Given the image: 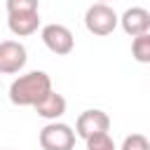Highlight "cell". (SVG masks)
Wrapping results in <instances>:
<instances>
[{
  "mask_svg": "<svg viewBox=\"0 0 150 150\" xmlns=\"http://www.w3.org/2000/svg\"><path fill=\"white\" fill-rule=\"evenodd\" d=\"M0 75H2V73H0Z\"/></svg>",
  "mask_w": 150,
  "mask_h": 150,
  "instance_id": "cell-15",
  "label": "cell"
},
{
  "mask_svg": "<svg viewBox=\"0 0 150 150\" xmlns=\"http://www.w3.org/2000/svg\"><path fill=\"white\" fill-rule=\"evenodd\" d=\"M28 61V52L19 40H2L0 42V73L14 75Z\"/></svg>",
  "mask_w": 150,
  "mask_h": 150,
  "instance_id": "cell-6",
  "label": "cell"
},
{
  "mask_svg": "<svg viewBox=\"0 0 150 150\" xmlns=\"http://www.w3.org/2000/svg\"><path fill=\"white\" fill-rule=\"evenodd\" d=\"M108 129H110V117H108V112H103L98 108H89V110L80 112V117L75 122V134L84 141L96 134H108Z\"/></svg>",
  "mask_w": 150,
  "mask_h": 150,
  "instance_id": "cell-5",
  "label": "cell"
},
{
  "mask_svg": "<svg viewBox=\"0 0 150 150\" xmlns=\"http://www.w3.org/2000/svg\"><path fill=\"white\" fill-rule=\"evenodd\" d=\"M66 105H68V103H66V98L52 89V91H49V94H47V96L35 105V112H38L40 117H45V120L56 122V120L66 112Z\"/></svg>",
  "mask_w": 150,
  "mask_h": 150,
  "instance_id": "cell-9",
  "label": "cell"
},
{
  "mask_svg": "<svg viewBox=\"0 0 150 150\" xmlns=\"http://www.w3.org/2000/svg\"><path fill=\"white\" fill-rule=\"evenodd\" d=\"M75 131L63 122H49L40 129V148L42 150H73L75 148Z\"/></svg>",
  "mask_w": 150,
  "mask_h": 150,
  "instance_id": "cell-3",
  "label": "cell"
},
{
  "mask_svg": "<svg viewBox=\"0 0 150 150\" xmlns=\"http://www.w3.org/2000/svg\"><path fill=\"white\" fill-rule=\"evenodd\" d=\"M84 143H87V150H117L110 134H96V136L87 138Z\"/></svg>",
  "mask_w": 150,
  "mask_h": 150,
  "instance_id": "cell-13",
  "label": "cell"
},
{
  "mask_svg": "<svg viewBox=\"0 0 150 150\" xmlns=\"http://www.w3.org/2000/svg\"><path fill=\"white\" fill-rule=\"evenodd\" d=\"M131 56L138 63H150V33L131 40Z\"/></svg>",
  "mask_w": 150,
  "mask_h": 150,
  "instance_id": "cell-10",
  "label": "cell"
},
{
  "mask_svg": "<svg viewBox=\"0 0 150 150\" xmlns=\"http://www.w3.org/2000/svg\"><path fill=\"white\" fill-rule=\"evenodd\" d=\"M52 91V77L45 70H30L19 75L9 84V101L21 108H35L47 94Z\"/></svg>",
  "mask_w": 150,
  "mask_h": 150,
  "instance_id": "cell-1",
  "label": "cell"
},
{
  "mask_svg": "<svg viewBox=\"0 0 150 150\" xmlns=\"http://www.w3.org/2000/svg\"><path fill=\"white\" fill-rule=\"evenodd\" d=\"M7 14H19V12H38L40 0H5Z\"/></svg>",
  "mask_w": 150,
  "mask_h": 150,
  "instance_id": "cell-11",
  "label": "cell"
},
{
  "mask_svg": "<svg viewBox=\"0 0 150 150\" xmlns=\"http://www.w3.org/2000/svg\"><path fill=\"white\" fill-rule=\"evenodd\" d=\"M7 26L12 35L16 38H28L40 28V12H19V14H7Z\"/></svg>",
  "mask_w": 150,
  "mask_h": 150,
  "instance_id": "cell-8",
  "label": "cell"
},
{
  "mask_svg": "<svg viewBox=\"0 0 150 150\" xmlns=\"http://www.w3.org/2000/svg\"><path fill=\"white\" fill-rule=\"evenodd\" d=\"M96 2H108V0H96Z\"/></svg>",
  "mask_w": 150,
  "mask_h": 150,
  "instance_id": "cell-14",
  "label": "cell"
},
{
  "mask_svg": "<svg viewBox=\"0 0 150 150\" xmlns=\"http://www.w3.org/2000/svg\"><path fill=\"white\" fill-rule=\"evenodd\" d=\"M120 26L131 38L145 35V33H150V12L145 7H129L120 16Z\"/></svg>",
  "mask_w": 150,
  "mask_h": 150,
  "instance_id": "cell-7",
  "label": "cell"
},
{
  "mask_svg": "<svg viewBox=\"0 0 150 150\" xmlns=\"http://www.w3.org/2000/svg\"><path fill=\"white\" fill-rule=\"evenodd\" d=\"M84 26H87V30L91 35L105 38L120 26V16L108 2H94L84 12Z\"/></svg>",
  "mask_w": 150,
  "mask_h": 150,
  "instance_id": "cell-2",
  "label": "cell"
},
{
  "mask_svg": "<svg viewBox=\"0 0 150 150\" xmlns=\"http://www.w3.org/2000/svg\"><path fill=\"white\" fill-rule=\"evenodd\" d=\"M40 38H42L45 47L52 54H56V56H66L75 47V38H73L70 28H66L63 23H47V26H42Z\"/></svg>",
  "mask_w": 150,
  "mask_h": 150,
  "instance_id": "cell-4",
  "label": "cell"
},
{
  "mask_svg": "<svg viewBox=\"0 0 150 150\" xmlns=\"http://www.w3.org/2000/svg\"><path fill=\"white\" fill-rule=\"evenodd\" d=\"M120 150H150V141L143 134H129L122 141V148Z\"/></svg>",
  "mask_w": 150,
  "mask_h": 150,
  "instance_id": "cell-12",
  "label": "cell"
}]
</instances>
